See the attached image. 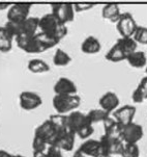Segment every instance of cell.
<instances>
[{
    "label": "cell",
    "instance_id": "obj_1",
    "mask_svg": "<svg viewBox=\"0 0 147 157\" xmlns=\"http://www.w3.org/2000/svg\"><path fill=\"white\" fill-rule=\"evenodd\" d=\"M17 46L28 54H37L47 51L48 49H52L57 46L59 41L55 40L52 36L46 33H37L32 36H18L16 38Z\"/></svg>",
    "mask_w": 147,
    "mask_h": 157
},
{
    "label": "cell",
    "instance_id": "obj_2",
    "mask_svg": "<svg viewBox=\"0 0 147 157\" xmlns=\"http://www.w3.org/2000/svg\"><path fill=\"white\" fill-rule=\"evenodd\" d=\"M137 46L138 44L134 41L133 38H119L106 53L105 57L108 62L111 63L127 60L130 54L137 51Z\"/></svg>",
    "mask_w": 147,
    "mask_h": 157
},
{
    "label": "cell",
    "instance_id": "obj_3",
    "mask_svg": "<svg viewBox=\"0 0 147 157\" xmlns=\"http://www.w3.org/2000/svg\"><path fill=\"white\" fill-rule=\"evenodd\" d=\"M39 28L41 29V33H46L59 42L66 36L68 33L65 24L58 20L52 13L46 14L39 18Z\"/></svg>",
    "mask_w": 147,
    "mask_h": 157
},
{
    "label": "cell",
    "instance_id": "obj_4",
    "mask_svg": "<svg viewBox=\"0 0 147 157\" xmlns=\"http://www.w3.org/2000/svg\"><path fill=\"white\" fill-rule=\"evenodd\" d=\"M82 103L81 97L78 95H68L61 96L55 95L52 100V104L54 109L58 114L66 116V113H71L79 107Z\"/></svg>",
    "mask_w": 147,
    "mask_h": 157
},
{
    "label": "cell",
    "instance_id": "obj_5",
    "mask_svg": "<svg viewBox=\"0 0 147 157\" xmlns=\"http://www.w3.org/2000/svg\"><path fill=\"white\" fill-rule=\"evenodd\" d=\"M144 135V130L141 125L137 123H130L124 126H121L120 130V140L125 144H137L142 140Z\"/></svg>",
    "mask_w": 147,
    "mask_h": 157
},
{
    "label": "cell",
    "instance_id": "obj_6",
    "mask_svg": "<svg viewBox=\"0 0 147 157\" xmlns=\"http://www.w3.org/2000/svg\"><path fill=\"white\" fill-rule=\"evenodd\" d=\"M100 142L101 154L104 155H121L124 149V143L119 137H108L103 135Z\"/></svg>",
    "mask_w": 147,
    "mask_h": 157
},
{
    "label": "cell",
    "instance_id": "obj_7",
    "mask_svg": "<svg viewBox=\"0 0 147 157\" xmlns=\"http://www.w3.org/2000/svg\"><path fill=\"white\" fill-rule=\"evenodd\" d=\"M138 25L130 13H123L116 23V28L121 38H133Z\"/></svg>",
    "mask_w": 147,
    "mask_h": 157
},
{
    "label": "cell",
    "instance_id": "obj_8",
    "mask_svg": "<svg viewBox=\"0 0 147 157\" xmlns=\"http://www.w3.org/2000/svg\"><path fill=\"white\" fill-rule=\"evenodd\" d=\"M52 14L63 24L73 22L75 19V9L71 3H53L51 4Z\"/></svg>",
    "mask_w": 147,
    "mask_h": 157
},
{
    "label": "cell",
    "instance_id": "obj_9",
    "mask_svg": "<svg viewBox=\"0 0 147 157\" xmlns=\"http://www.w3.org/2000/svg\"><path fill=\"white\" fill-rule=\"evenodd\" d=\"M34 136L42 140L48 146H52L57 138V132L50 120L47 119L39 126L36 127V129L34 130Z\"/></svg>",
    "mask_w": 147,
    "mask_h": 157
},
{
    "label": "cell",
    "instance_id": "obj_10",
    "mask_svg": "<svg viewBox=\"0 0 147 157\" xmlns=\"http://www.w3.org/2000/svg\"><path fill=\"white\" fill-rule=\"evenodd\" d=\"M31 4L29 3H16L10 5L7 10V21L14 23H21L29 18Z\"/></svg>",
    "mask_w": 147,
    "mask_h": 157
},
{
    "label": "cell",
    "instance_id": "obj_11",
    "mask_svg": "<svg viewBox=\"0 0 147 157\" xmlns=\"http://www.w3.org/2000/svg\"><path fill=\"white\" fill-rule=\"evenodd\" d=\"M19 103H20V107L23 110L31 111L36 109L42 104V99L36 93L25 90L19 96Z\"/></svg>",
    "mask_w": 147,
    "mask_h": 157
},
{
    "label": "cell",
    "instance_id": "obj_12",
    "mask_svg": "<svg viewBox=\"0 0 147 157\" xmlns=\"http://www.w3.org/2000/svg\"><path fill=\"white\" fill-rule=\"evenodd\" d=\"M136 114V107L134 105H123L121 107H118L116 110L112 113L113 118L117 123H119L121 126L130 124L134 122V118Z\"/></svg>",
    "mask_w": 147,
    "mask_h": 157
},
{
    "label": "cell",
    "instance_id": "obj_13",
    "mask_svg": "<svg viewBox=\"0 0 147 157\" xmlns=\"http://www.w3.org/2000/svg\"><path fill=\"white\" fill-rule=\"evenodd\" d=\"M53 90H54L55 95H77L78 87L72 79L68 78V77H60L53 86Z\"/></svg>",
    "mask_w": 147,
    "mask_h": 157
},
{
    "label": "cell",
    "instance_id": "obj_14",
    "mask_svg": "<svg viewBox=\"0 0 147 157\" xmlns=\"http://www.w3.org/2000/svg\"><path fill=\"white\" fill-rule=\"evenodd\" d=\"M119 98L113 92L105 93L98 100V104L101 106V109L105 110L109 114L113 113L117 108L119 107Z\"/></svg>",
    "mask_w": 147,
    "mask_h": 157
},
{
    "label": "cell",
    "instance_id": "obj_15",
    "mask_svg": "<svg viewBox=\"0 0 147 157\" xmlns=\"http://www.w3.org/2000/svg\"><path fill=\"white\" fill-rule=\"evenodd\" d=\"M39 18L29 17L23 22L18 23V36H32L36 34L39 29Z\"/></svg>",
    "mask_w": 147,
    "mask_h": 157
},
{
    "label": "cell",
    "instance_id": "obj_16",
    "mask_svg": "<svg viewBox=\"0 0 147 157\" xmlns=\"http://www.w3.org/2000/svg\"><path fill=\"white\" fill-rule=\"evenodd\" d=\"M87 121L86 114L82 113L81 111L75 110L68 114V128L71 132L77 134V132L82 128V126Z\"/></svg>",
    "mask_w": 147,
    "mask_h": 157
},
{
    "label": "cell",
    "instance_id": "obj_17",
    "mask_svg": "<svg viewBox=\"0 0 147 157\" xmlns=\"http://www.w3.org/2000/svg\"><path fill=\"white\" fill-rule=\"evenodd\" d=\"M78 151L82 153L84 156H90V157H97L100 154H101V142L97 140H91L88 138L82 145L80 146Z\"/></svg>",
    "mask_w": 147,
    "mask_h": 157
},
{
    "label": "cell",
    "instance_id": "obj_18",
    "mask_svg": "<svg viewBox=\"0 0 147 157\" xmlns=\"http://www.w3.org/2000/svg\"><path fill=\"white\" fill-rule=\"evenodd\" d=\"M75 140H76V134L74 132L68 131L56 138L52 146L60 149V150L68 151H68H72L74 149Z\"/></svg>",
    "mask_w": 147,
    "mask_h": 157
},
{
    "label": "cell",
    "instance_id": "obj_19",
    "mask_svg": "<svg viewBox=\"0 0 147 157\" xmlns=\"http://www.w3.org/2000/svg\"><path fill=\"white\" fill-rule=\"evenodd\" d=\"M101 49V42L97 38L93 36H87L81 44V51L85 54H95L98 53Z\"/></svg>",
    "mask_w": 147,
    "mask_h": 157
},
{
    "label": "cell",
    "instance_id": "obj_20",
    "mask_svg": "<svg viewBox=\"0 0 147 157\" xmlns=\"http://www.w3.org/2000/svg\"><path fill=\"white\" fill-rule=\"evenodd\" d=\"M49 120L51 123L53 124L54 128L57 132V137L62 135L65 132L69 131L68 128V116H63V114H51L49 117Z\"/></svg>",
    "mask_w": 147,
    "mask_h": 157
},
{
    "label": "cell",
    "instance_id": "obj_21",
    "mask_svg": "<svg viewBox=\"0 0 147 157\" xmlns=\"http://www.w3.org/2000/svg\"><path fill=\"white\" fill-rule=\"evenodd\" d=\"M101 16L104 19L110 21L111 23H117V21L121 16V13H120V9L117 4L108 3L101 10Z\"/></svg>",
    "mask_w": 147,
    "mask_h": 157
},
{
    "label": "cell",
    "instance_id": "obj_22",
    "mask_svg": "<svg viewBox=\"0 0 147 157\" xmlns=\"http://www.w3.org/2000/svg\"><path fill=\"white\" fill-rule=\"evenodd\" d=\"M103 125H104V135H105V136L119 137L120 130H121V125L119 123H117L113 118L109 117V118L103 123Z\"/></svg>",
    "mask_w": 147,
    "mask_h": 157
},
{
    "label": "cell",
    "instance_id": "obj_23",
    "mask_svg": "<svg viewBox=\"0 0 147 157\" xmlns=\"http://www.w3.org/2000/svg\"><path fill=\"white\" fill-rule=\"evenodd\" d=\"M127 62L133 68L136 69L145 68L147 66V56L145 52L143 51H135L127 56Z\"/></svg>",
    "mask_w": 147,
    "mask_h": 157
},
{
    "label": "cell",
    "instance_id": "obj_24",
    "mask_svg": "<svg viewBox=\"0 0 147 157\" xmlns=\"http://www.w3.org/2000/svg\"><path fill=\"white\" fill-rule=\"evenodd\" d=\"M147 99V76L143 77L138 86L132 94V100L135 103H142Z\"/></svg>",
    "mask_w": 147,
    "mask_h": 157
},
{
    "label": "cell",
    "instance_id": "obj_25",
    "mask_svg": "<svg viewBox=\"0 0 147 157\" xmlns=\"http://www.w3.org/2000/svg\"><path fill=\"white\" fill-rule=\"evenodd\" d=\"M27 69L33 74H42L50 72V66L41 58H33L29 60L27 63Z\"/></svg>",
    "mask_w": 147,
    "mask_h": 157
},
{
    "label": "cell",
    "instance_id": "obj_26",
    "mask_svg": "<svg viewBox=\"0 0 147 157\" xmlns=\"http://www.w3.org/2000/svg\"><path fill=\"white\" fill-rule=\"evenodd\" d=\"M15 39L7 33V30L3 26L0 27V52H9L13 48V41Z\"/></svg>",
    "mask_w": 147,
    "mask_h": 157
},
{
    "label": "cell",
    "instance_id": "obj_27",
    "mask_svg": "<svg viewBox=\"0 0 147 157\" xmlns=\"http://www.w3.org/2000/svg\"><path fill=\"white\" fill-rule=\"evenodd\" d=\"M72 63V57L66 53L64 50L58 48L53 56V63L56 67H65Z\"/></svg>",
    "mask_w": 147,
    "mask_h": 157
},
{
    "label": "cell",
    "instance_id": "obj_28",
    "mask_svg": "<svg viewBox=\"0 0 147 157\" xmlns=\"http://www.w3.org/2000/svg\"><path fill=\"white\" fill-rule=\"evenodd\" d=\"M86 117L93 125L95 123H104L110 117V114L103 109H91L86 113Z\"/></svg>",
    "mask_w": 147,
    "mask_h": 157
},
{
    "label": "cell",
    "instance_id": "obj_29",
    "mask_svg": "<svg viewBox=\"0 0 147 157\" xmlns=\"http://www.w3.org/2000/svg\"><path fill=\"white\" fill-rule=\"evenodd\" d=\"M133 39L137 44L147 45V27H145V26H138L133 36Z\"/></svg>",
    "mask_w": 147,
    "mask_h": 157
},
{
    "label": "cell",
    "instance_id": "obj_30",
    "mask_svg": "<svg viewBox=\"0 0 147 157\" xmlns=\"http://www.w3.org/2000/svg\"><path fill=\"white\" fill-rule=\"evenodd\" d=\"M121 157H140V149L137 144H125Z\"/></svg>",
    "mask_w": 147,
    "mask_h": 157
},
{
    "label": "cell",
    "instance_id": "obj_31",
    "mask_svg": "<svg viewBox=\"0 0 147 157\" xmlns=\"http://www.w3.org/2000/svg\"><path fill=\"white\" fill-rule=\"evenodd\" d=\"M49 146L41 138L34 136L32 140V149L33 152H46Z\"/></svg>",
    "mask_w": 147,
    "mask_h": 157
},
{
    "label": "cell",
    "instance_id": "obj_32",
    "mask_svg": "<svg viewBox=\"0 0 147 157\" xmlns=\"http://www.w3.org/2000/svg\"><path fill=\"white\" fill-rule=\"evenodd\" d=\"M47 157H63L62 152L60 149L54 147V146H49L46 151Z\"/></svg>",
    "mask_w": 147,
    "mask_h": 157
},
{
    "label": "cell",
    "instance_id": "obj_33",
    "mask_svg": "<svg viewBox=\"0 0 147 157\" xmlns=\"http://www.w3.org/2000/svg\"><path fill=\"white\" fill-rule=\"evenodd\" d=\"M94 6V4H88V3H77L74 4L75 12H82V10H91Z\"/></svg>",
    "mask_w": 147,
    "mask_h": 157
},
{
    "label": "cell",
    "instance_id": "obj_34",
    "mask_svg": "<svg viewBox=\"0 0 147 157\" xmlns=\"http://www.w3.org/2000/svg\"><path fill=\"white\" fill-rule=\"evenodd\" d=\"M0 157H17V155H13L5 150H0Z\"/></svg>",
    "mask_w": 147,
    "mask_h": 157
},
{
    "label": "cell",
    "instance_id": "obj_35",
    "mask_svg": "<svg viewBox=\"0 0 147 157\" xmlns=\"http://www.w3.org/2000/svg\"><path fill=\"white\" fill-rule=\"evenodd\" d=\"M32 157H47L46 152H33Z\"/></svg>",
    "mask_w": 147,
    "mask_h": 157
},
{
    "label": "cell",
    "instance_id": "obj_36",
    "mask_svg": "<svg viewBox=\"0 0 147 157\" xmlns=\"http://www.w3.org/2000/svg\"><path fill=\"white\" fill-rule=\"evenodd\" d=\"M9 7H10L9 4H7V3H0V10H6V9H9Z\"/></svg>",
    "mask_w": 147,
    "mask_h": 157
},
{
    "label": "cell",
    "instance_id": "obj_37",
    "mask_svg": "<svg viewBox=\"0 0 147 157\" xmlns=\"http://www.w3.org/2000/svg\"><path fill=\"white\" fill-rule=\"evenodd\" d=\"M73 157H86V156H84V155H83V154H82V153H80V152H79V151H78V150H77V151H76V152H75V153H74V155H73Z\"/></svg>",
    "mask_w": 147,
    "mask_h": 157
},
{
    "label": "cell",
    "instance_id": "obj_38",
    "mask_svg": "<svg viewBox=\"0 0 147 157\" xmlns=\"http://www.w3.org/2000/svg\"><path fill=\"white\" fill-rule=\"evenodd\" d=\"M97 157H112V156H109V155H104V154H100Z\"/></svg>",
    "mask_w": 147,
    "mask_h": 157
},
{
    "label": "cell",
    "instance_id": "obj_39",
    "mask_svg": "<svg viewBox=\"0 0 147 157\" xmlns=\"http://www.w3.org/2000/svg\"><path fill=\"white\" fill-rule=\"evenodd\" d=\"M145 73H146V75H147V66L145 67Z\"/></svg>",
    "mask_w": 147,
    "mask_h": 157
},
{
    "label": "cell",
    "instance_id": "obj_40",
    "mask_svg": "<svg viewBox=\"0 0 147 157\" xmlns=\"http://www.w3.org/2000/svg\"><path fill=\"white\" fill-rule=\"evenodd\" d=\"M17 157H25V156H23V155H17Z\"/></svg>",
    "mask_w": 147,
    "mask_h": 157
}]
</instances>
